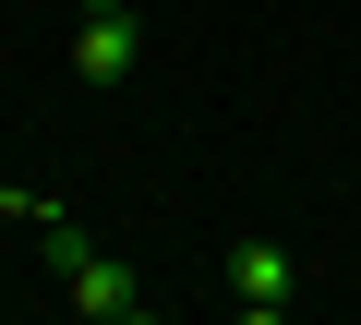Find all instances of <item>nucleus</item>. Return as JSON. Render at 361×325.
<instances>
[{
  "label": "nucleus",
  "mask_w": 361,
  "mask_h": 325,
  "mask_svg": "<svg viewBox=\"0 0 361 325\" xmlns=\"http://www.w3.org/2000/svg\"><path fill=\"white\" fill-rule=\"evenodd\" d=\"M37 253H49V289H61L85 325H145V277H133L121 253H97L73 217H49V229H37Z\"/></svg>",
  "instance_id": "f257e3e1"
},
{
  "label": "nucleus",
  "mask_w": 361,
  "mask_h": 325,
  "mask_svg": "<svg viewBox=\"0 0 361 325\" xmlns=\"http://www.w3.org/2000/svg\"><path fill=\"white\" fill-rule=\"evenodd\" d=\"M229 301H241L253 325H277V313L301 301V253H289V241H229Z\"/></svg>",
  "instance_id": "f03ea898"
},
{
  "label": "nucleus",
  "mask_w": 361,
  "mask_h": 325,
  "mask_svg": "<svg viewBox=\"0 0 361 325\" xmlns=\"http://www.w3.org/2000/svg\"><path fill=\"white\" fill-rule=\"evenodd\" d=\"M133 49H145L133 0H97V13H85V37H73V73H85V85H121V73H133Z\"/></svg>",
  "instance_id": "7ed1b4c3"
}]
</instances>
